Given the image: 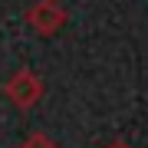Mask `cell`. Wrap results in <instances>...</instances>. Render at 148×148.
Masks as SVG:
<instances>
[]
</instances>
